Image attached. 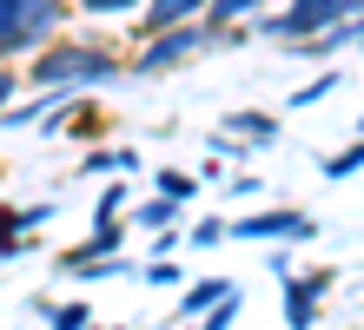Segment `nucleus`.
Returning <instances> with one entry per match:
<instances>
[{
	"label": "nucleus",
	"instance_id": "nucleus-1",
	"mask_svg": "<svg viewBox=\"0 0 364 330\" xmlns=\"http://www.w3.org/2000/svg\"><path fill=\"white\" fill-rule=\"evenodd\" d=\"M53 20H60V0H20V7H0V47H7V60L20 47H33Z\"/></svg>",
	"mask_w": 364,
	"mask_h": 330
},
{
	"label": "nucleus",
	"instance_id": "nucleus-2",
	"mask_svg": "<svg viewBox=\"0 0 364 330\" xmlns=\"http://www.w3.org/2000/svg\"><path fill=\"white\" fill-rule=\"evenodd\" d=\"M113 73V60L106 53H87V47H60V53H47L33 66V79L40 86H67V79H106Z\"/></svg>",
	"mask_w": 364,
	"mask_h": 330
},
{
	"label": "nucleus",
	"instance_id": "nucleus-3",
	"mask_svg": "<svg viewBox=\"0 0 364 330\" xmlns=\"http://www.w3.org/2000/svg\"><path fill=\"white\" fill-rule=\"evenodd\" d=\"M345 13H358L351 0H291V13H278V20H265V33H278V40H291V33H311V27H331V20H345Z\"/></svg>",
	"mask_w": 364,
	"mask_h": 330
},
{
	"label": "nucleus",
	"instance_id": "nucleus-4",
	"mask_svg": "<svg viewBox=\"0 0 364 330\" xmlns=\"http://www.w3.org/2000/svg\"><path fill=\"white\" fill-rule=\"evenodd\" d=\"M325 271H311V277H298V284H285V324L291 330H311V317H318V297H325Z\"/></svg>",
	"mask_w": 364,
	"mask_h": 330
},
{
	"label": "nucleus",
	"instance_id": "nucleus-5",
	"mask_svg": "<svg viewBox=\"0 0 364 330\" xmlns=\"http://www.w3.org/2000/svg\"><path fill=\"white\" fill-rule=\"evenodd\" d=\"M239 238H311V218H298V211H265V218H239Z\"/></svg>",
	"mask_w": 364,
	"mask_h": 330
},
{
	"label": "nucleus",
	"instance_id": "nucleus-6",
	"mask_svg": "<svg viewBox=\"0 0 364 330\" xmlns=\"http://www.w3.org/2000/svg\"><path fill=\"white\" fill-rule=\"evenodd\" d=\"M225 297H232V284H225V277H205V284H192V291L179 297V311H186V317H212Z\"/></svg>",
	"mask_w": 364,
	"mask_h": 330
},
{
	"label": "nucleus",
	"instance_id": "nucleus-7",
	"mask_svg": "<svg viewBox=\"0 0 364 330\" xmlns=\"http://www.w3.org/2000/svg\"><path fill=\"white\" fill-rule=\"evenodd\" d=\"M199 40H205V33H192V27H186V33H173V40H159V47H146L139 66H173V60H186L192 47H199Z\"/></svg>",
	"mask_w": 364,
	"mask_h": 330
},
{
	"label": "nucleus",
	"instance_id": "nucleus-8",
	"mask_svg": "<svg viewBox=\"0 0 364 330\" xmlns=\"http://www.w3.org/2000/svg\"><path fill=\"white\" fill-rule=\"evenodd\" d=\"M199 7H205V0H153V7H146V27H153V33H166V27H173V20L199 13Z\"/></svg>",
	"mask_w": 364,
	"mask_h": 330
},
{
	"label": "nucleus",
	"instance_id": "nucleus-9",
	"mask_svg": "<svg viewBox=\"0 0 364 330\" xmlns=\"http://www.w3.org/2000/svg\"><path fill=\"white\" fill-rule=\"evenodd\" d=\"M364 165V145H351V152H331L325 159V179H345V172H358Z\"/></svg>",
	"mask_w": 364,
	"mask_h": 330
},
{
	"label": "nucleus",
	"instance_id": "nucleus-10",
	"mask_svg": "<svg viewBox=\"0 0 364 330\" xmlns=\"http://www.w3.org/2000/svg\"><path fill=\"white\" fill-rule=\"evenodd\" d=\"M252 7H265V0H212V20H239Z\"/></svg>",
	"mask_w": 364,
	"mask_h": 330
},
{
	"label": "nucleus",
	"instance_id": "nucleus-11",
	"mask_svg": "<svg viewBox=\"0 0 364 330\" xmlns=\"http://www.w3.org/2000/svg\"><path fill=\"white\" fill-rule=\"evenodd\" d=\"M53 330H87V304H67V311H53Z\"/></svg>",
	"mask_w": 364,
	"mask_h": 330
},
{
	"label": "nucleus",
	"instance_id": "nucleus-12",
	"mask_svg": "<svg viewBox=\"0 0 364 330\" xmlns=\"http://www.w3.org/2000/svg\"><path fill=\"white\" fill-rule=\"evenodd\" d=\"M232 126H239V132H252V139H272V119H265V113H239Z\"/></svg>",
	"mask_w": 364,
	"mask_h": 330
},
{
	"label": "nucleus",
	"instance_id": "nucleus-13",
	"mask_svg": "<svg viewBox=\"0 0 364 330\" xmlns=\"http://www.w3.org/2000/svg\"><path fill=\"white\" fill-rule=\"evenodd\" d=\"M159 192L166 198H192V179H186V172H159Z\"/></svg>",
	"mask_w": 364,
	"mask_h": 330
},
{
	"label": "nucleus",
	"instance_id": "nucleus-14",
	"mask_svg": "<svg viewBox=\"0 0 364 330\" xmlns=\"http://www.w3.org/2000/svg\"><path fill=\"white\" fill-rule=\"evenodd\" d=\"M173 205H179V198H159V205H146V211H139V225H166V218H173Z\"/></svg>",
	"mask_w": 364,
	"mask_h": 330
},
{
	"label": "nucleus",
	"instance_id": "nucleus-15",
	"mask_svg": "<svg viewBox=\"0 0 364 330\" xmlns=\"http://www.w3.org/2000/svg\"><path fill=\"white\" fill-rule=\"evenodd\" d=\"M232 317H239V297H225V304H219V311H212V317H205V330H225Z\"/></svg>",
	"mask_w": 364,
	"mask_h": 330
},
{
	"label": "nucleus",
	"instance_id": "nucleus-16",
	"mask_svg": "<svg viewBox=\"0 0 364 330\" xmlns=\"http://www.w3.org/2000/svg\"><path fill=\"white\" fill-rule=\"evenodd\" d=\"M219 238H225V225H219V218H205V225L192 231V245H219Z\"/></svg>",
	"mask_w": 364,
	"mask_h": 330
},
{
	"label": "nucleus",
	"instance_id": "nucleus-17",
	"mask_svg": "<svg viewBox=\"0 0 364 330\" xmlns=\"http://www.w3.org/2000/svg\"><path fill=\"white\" fill-rule=\"evenodd\" d=\"M87 13H119V7H139V0H80Z\"/></svg>",
	"mask_w": 364,
	"mask_h": 330
},
{
	"label": "nucleus",
	"instance_id": "nucleus-18",
	"mask_svg": "<svg viewBox=\"0 0 364 330\" xmlns=\"http://www.w3.org/2000/svg\"><path fill=\"white\" fill-rule=\"evenodd\" d=\"M0 7H20V0H0Z\"/></svg>",
	"mask_w": 364,
	"mask_h": 330
},
{
	"label": "nucleus",
	"instance_id": "nucleus-19",
	"mask_svg": "<svg viewBox=\"0 0 364 330\" xmlns=\"http://www.w3.org/2000/svg\"><path fill=\"white\" fill-rule=\"evenodd\" d=\"M351 7H364V0H351Z\"/></svg>",
	"mask_w": 364,
	"mask_h": 330
},
{
	"label": "nucleus",
	"instance_id": "nucleus-20",
	"mask_svg": "<svg viewBox=\"0 0 364 330\" xmlns=\"http://www.w3.org/2000/svg\"><path fill=\"white\" fill-rule=\"evenodd\" d=\"M358 40H364V27H358Z\"/></svg>",
	"mask_w": 364,
	"mask_h": 330
}]
</instances>
